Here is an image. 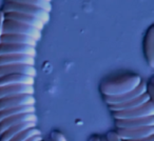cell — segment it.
Masks as SVG:
<instances>
[{
  "label": "cell",
  "mask_w": 154,
  "mask_h": 141,
  "mask_svg": "<svg viewBox=\"0 0 154 141\" xmlns=\"http://www.w3.org/2000/svg\"><path fill=\"white\" fill-rule=\"evenodd\" d=\"M141 81L143 80L137 75H126L113 81L103 83L101 91L105 96H119L134 90Z\"/></svg>",
  "instance_id": "cell-1"
},
{
  "label": "cell",
  "mask_w": 154,
  "mask_h": 141,
  "mask_svg": "<svg viewBox=\"0 0 154 141\" xmlns=\"http://www.w3.org/2000/svg\"><path fill=\"white\" fill-rule=\"evenodd\" d=\"M3 13H19L24 15L32 16L39 19L43 23H48L50 20V13L42 9L29 4H22L17 2H5L2 8Z\"/></svg>",
  "instance_id": "cell-2"
},
{
  "label": "cell",
  "mask_w": 154,
  "mask_h": 141,
  "mask_svg": "<svg viewBox=\"0 0 154 141\" xmlns=\"http://www.w3.org/2000/svg\"><path fill=\"white\" fill-rule=\"evenodd\" d=\"M3 34L24 35V36H29L33 38L37 42L41 39V31L8 19H5V22H3Z\"/></svg>",
  "instance_id": "cell-3"
},
{
  "label": "cell",
  "mask_w": 154,
  "mask_h": 141,
  "mask_svg": "<svg viewBox=\"0 0 154 141\" xmlns=\"http://www.w3.org/2000/svg\"><path fill=\"white\" fill-rule=\"evenodd\" d=\"M113 118L118 119H134V118H143L148 116H154V104L153 101L149 100L145 104L132 110H125V111L112 112Z\"/></svg>",
  "instance_id": "cell-4"
},
{
  "label": "cell",
  "mask_w": 154,
  "mask_h": 141,
  "mask_svg": "<svg viewBox=\"0 0 154 141\" xmlns=\"http://www.w3.org/2000/svg\"><path fill=\"white\" fill-rule=\"evenodd\" d=\"M116 133L120 139L124 141L137 140V139L147 138L154 135V126H140V128H117Z\"/></svg>",
  "instance_id": "cell-5"
},
{
  "label": "cell",
  "mask_w": 154,
  "mask_h": 141,
  "mask_svg": "<svg viewBox=\"0 0 154 141\" xmlns=\"http://www.w3.org/2000/svg\"><path fill=\"white\" fill-rule=\"evenodd\" d=\"M146 92H147V83L145 81H141L139 86H137L134 90L130 91L126 94L119 95V96H105V101L108 105L122 104V103H126L128 101L137 98L140 95L145 94Z\"/></svg>",
  "instance_id": "cell-6"
},
{
  "label": "cell",
  "mask_w": 154,
  "mask_h": 141,
  "mask_svg": "<svg viewBox=\"0 0 154 141\" xmlns=\"http://www.w3.org/2000/svg\"><path fill=\"white\" fill-rule=\"evenodd\" d=\"M36 104V99L34 95H18L13 97H5V98L0 99V111L12 107L23 106V105H35Z\"/></svg>",
  "instance_id": "cell-7"
},
{
  "label": "cell",
  "mask_w": 154,
  "mask_h": 141,
  "mask_svg": "<svg viewBox=\"0 0 154 141\" xmlns=\"http://www.w3.org/2000/svg\"><path fill=\"white\" fill-rule=\"evenodd\" d=\"M36 47L24 44L0 43V56L7 55H28L36 58Z\"/></svg>",
  "instance_id": "cell-8"
},
{
  "label": "cell",
  "mask_w": 154,
  "mask_h": 141,
  "mask_svg": "<svg viewBox=\"0 0 154 141\" xmlns=\"http://www.w3.org/2000/svg\"><path fill=\"white\" fill-rule=\"evenodd\" d=\"M37 120H38V118H37L35 113H26L10 116V117L5 118L0 122V135L5 133L11 126L17 125V124L23 123V122H36L37 123Z\"/></svg>",
  "instance_id": "cell-9"
},
{
  "label": "cell",
  "mask_w": 154,
  "mask_h": 141,
  "mask_svg": "<svg viewBox=\"0 0 154 141\" xmlns=\"http://www.w3.org/2000/svg\"><path fill=\"white\" fill-rule=\"evenodd\" d=\"M13 74H21L32 77H36V68L34 65L29 64H13V65H2L0 66V77Z\"/></svg>",
  "instance_id": "cell-10"
},
{
  "label": "cell",
  "mask_w": 154,
  "mask_h": 141,
  "mask_svg": "<svg viewBox=\"0 0 154 141\" xmlns=\"http://www.w3.org/2000/svg\"><path fill=\"white\" fill-rule=\"evenodd\" d=\"M35 88L34 86L29 84H14V86H7L0 88V99L5 97H13L18 95H34Z\"/></svg>",
  "instance_id": "cell-11"
},
{
  "label": "cell",
  "mask_w": 154,
  "mask_h": 141,
  "mask_svg": "<svg viewBox=\"0 0 154 141\" xmlns=\"http://www.w3.org/2000/svg\"><path fill=\"white\" fill-rule=\"evenodd\" d=\"M115 126L117 128H131L140 126H154V116H148L134 119H118L115 120Z\"/></svg>",
  "instance_id": "cell-12"
},
{
  "label": "cell",
  "mask_w": 154,
  "mask_h": 141,
  "mask_svg": "<svg viewBox=\"0 0 154 141\" xmlns=\"http://www.w3.org/2000/svg\"><path fill=\"white\" fill-rule=\"evenodd\" d=\"M5 18L8 20H13V21H16L18 23H22L26 24V26H32L34 28H37V30L41 31L43 28H45V23L41 22L39 19L35 17H32V16H28L24 15V14H19V13H5Z\"/></svg>",
  "instance_id": "cell-13"
},
{
  "label": "cell",
  "mask_w": 154,
  "mask_h": 141,
  "mask_svg": "<svg viewBox=\"0 0 154 141\" xmlns=\"http://www.w3.org/2000/svg\"><path fill=\"white\" fill-rule=\"evenodd\" d=\"M35 77L28 75H21V74H13V75H7L0 77V88L7 86H14V84H29L34 86Z\"/></svg>",
  "instance_id": "cell-14"
},
{
  "label": "cell",
  "mask_w": 154,
  "mask_h": 141,
  "mask_svg": "<svg viewBox=\"0 0 154 141\" xmlns=\"http://www.w3.org/2000/svg\"><path fill=\"white\" fill-rule=\"evenodd\" d=\"M149 100H152V98L150 97V95L147 92L145 94L140 95L137 98L133 99L131 101H128L126 103H122V104H113L109 105V109L112 112H117V111H125V110H132L135 107H138L140 105L145 104L146 102H148Z\"/></svg>",
  "instance_id": "cell-15"
},
{
  "label": "cell",
  "mask_w": 154,
  "mask_h": 141,
  "mask_svg": "<svg viewBox=\"0 0 154 141\" xmlns=\"http://www.w3.org/2000/svg\"><path fill=\"white\" fill-rule=\"evenodd\" d=\"M35 57L28 55H7L0 56V66L13 64H29L35 65Z\"/></svg>",
  "instance_id": "cell-16"
},
{
  "label": "cell",
  "mask_w": 154,
  "mask_h": 141,
  "mask_svg": "<svg viewBox=\"0 0 154 141\" xmlns=\"http://www.w3.org/2000/svg\"><path fill=\"white\" fill-rule=\"evenodd\" d=\"M1 43H14V44H24L31 45L33 47H36L37 41L33 38L24 35L18 34H3L1 36Z\"/></svg>",
  "instance_id": "cell-17"
},
{
  "label": "cell",
  "mask_w": 154,
  "mask_h": 141,
  "mask_svg": "<svg viewBox=\"0 0 154 141\" xmlns=\"http://www.w3.org/2000/svg\"><path fill=\"white\" fill-rule=\"evenodd\" d=\"M34 126H36V122H23V123L11 126V128H8L5 133H2V134L0 135V141H10L12 138H14L16 135L21 133L22 130L34 128Z\"/></svg>",
  "instance_id": "cell-18"
},
{
  "label": "cell",
  "mask_w": 154,
  "mask_h": 141,
  "mask_svg": "<svg viewBox=\"0 0 154 141\" xmlns=\"http://www.w3.org/2000/svg\"><path fill=\"white\" fill-rule=\"evenodd\" d=\"M153 26H151L146 33V38L143 41V51H145V57L147 59L150 66H154V54H153Z\"/></svg>",
  "instance_id": "cell-19"
},
{
  "label": "cell",
  "mask_w": 154,
  "mask_h": 141,
  "mask_svg": "<svg viewBox=\"0 0 154 141\" xmlns=\"http://www.w3.org/2000/svg\"><path fill=\"white\" fill-rule=\"evenodd\" d=\"M26 113H36L35 105H23V106L12 107V109H7L3 110V111H0V122L2 121L3 119H5V118L10 117V116Z\"/></svg>",
  "instance_id": "cell-20"
},
{
  "label": "cell",
  "mask_w": 154,
  "mask_h": 141,
  "mask_svg": "<svg viewBox=\"0 0 154 141\" xmlns=\"http://www.w3.org/2000/svg\"><path fill=\"white\" fill-rule=\"evenodd\" d=\"M5 2H17L22 4H29L33 7H37L39 9H42L47 11L48 13L52 11V4L50 1L47 0H5Z\"/></svg>",
  "instance_id": "cell-21"
},
{
  "label": "cell",
  "mask_w": 154,
  "mask_h": 141,
  "mask_svg": "<svg viewBox=\"0 0 154 141\" xmlns=\"http://www.w3.org/2000/svg\"><path fill=\"white\" fill-rule=\"evenodd\" d=\"M36 135H41V132L36 126H34V128L22 130L21 133L16 135V136L14 137V138H12L10 141H26L29 138H31V137H33V136H36Z\"/></svg>",
  "instance_id": "cell-22"
},
{
  "label": "cell",
  "mask_w": 154,
  "mask_h": 141,
  "mask_svg": "<svg viewBox=\"0 0 154 141\" xmlns=\"http://www.w3.org/2000/svg\"><path fill=\"white\" fill-rule=\"evenodd\" d=\"M50 141H68L62 133L58 132V130H53L50 136Z\"/></svg>",
  "instance_id": "cell-23"
},
{
  "label": "cell",
  "mask_w": 154,
  "mask_h": 141,
  "mask_svg": "<svg viewBox=\"0 0 154 141\" xmlns=\"http://www.w3.org/2000/svg\"><path fill=\"white\" fill-rule=\"evenodd\" d=\"M106 140L107 141H122L120 139V137L118 136V134L116 133V130H111L106 135Z\"/></svg>",
  "instance_id": "cell-24"
},
{
  "label": "cell",
  "mask_w": 154,
  "mask_h": 141,
  "mask_svg": "<svg viewBox=\"0 0 154 141\" xmlns=\"http://www.w3.org/2000/svg\"><path fill=\"white\" fill-rule=\"evenodd\" d=\"M5 13L0 11V43H1V36L3 35V22H5Z\"/></svg>",
  "instance_id": "cell-25"
},
{
  "label": "cell",
  "mask_w": 154,
  "mask_h": 141,
  "mask_svg": "<svg viewBox=\"0 0 154 141\" xmlns=\"http://www.w3.org/2000/svg\"><path fill=\"white\" fill-rule=\"evenodd\" d=\"M42 140V136L41 135H36V136H33L31 138H29L26 141H41Z\"/></svg>",
  "instance_id": "cell-26"
},
{
  "label": "cell",
  "mask_w": 154,
  "mask_h": 141,
  "mask_svg": "<svg viewBox=\"0 0 154 141\" xmlns=\"http://www.w3.org/2000/svg\"><path fill=\"white\" fill-rule=\"evenodd\" d=\"M130 141H154V135L147 137V138H141V139H137V140H130Z\"/></svg>",
  "instance_id": "cell-27"
},
{
  "label": "cell",
  "mask_w": 154,
  "mask_h": 141,
  "mask_svg": "<svg viewBox=\"0 0 154 141\" xmlns=\"http://www.w3.org/2000/svg\"><path fill=\"white\" fill-rule=\"evenodd\" d=\"M89 141H100V136H92Z\"/></svg>",
  "instance_id": "cell-28"
},
{
  "label": "cell",
  "mask_w": 154,
  "mask_h": 141,
  "mask_svg": "<svg viewBox=\"0 0 154 141\" xmlns=\"http://www.w3.org/2000/svg\"><path fill=\"white\" fill-rule=\"evenodd\" d=\"M100 141H107V140H106V137L105 136H100Z\"/></svg>",
  "instance_id": "cell-29"
},
{
  "label": "cell",
  "mask_w": 154,
  "mask_h": 141,
  "mask_svg": "<svg viewBox=\"0 0 154 141\" xmlns=\"http://www.w3.org/2000/svg\"><path fill=\"white\" fill-rule=\"evenodd\" d=\"M47 1H50V2H52V0H47Z\"/></svg>",
  "instance_id": "cell-30"
},
{
  "label": "cell",
  "mask_w": 154,
  "mask_h": 141,
  "mask_svg": "<svg viewBox=\"0 0 154 141\" xmlns=\"http://www.w3.org/2000/svg\"><path fill=\"white\" fill-rule=\"evenodd\" d=\"M42 141H45V140H42ZM49 141H50V140H49Z\"/></svg>",
  "instance_id": "cell-31"
},
{
  "label": "cell",
  "mask_w": 154,
  "mask_h": 141,
  "mask_svg": "<svg viewBox=\"0 0 154 141\" xmlns=\"http://www.w3.org/2000/svg\"><path fill=\"white\" fill-rule=\"evenodd\" d=\"M42 140H43V139H42ZM42 140H41V141H42Z\"/></svg>",
  "instance_id": "cell-32"
},
{
  "label": "cell",
  "mask_w": 154,
  "mask_h": 141,
  "mask_svg": "<svg viewBox=\"0 0 154 141\" xmlns=\"http://www.w3.org/2000/svg\"><path fill=\"white\" fill-rule=\"evenodd\" d=\"M122 141H124V140H122Z\"/></svg>",
  "instance_id": "cell-33"
}]
</instances>
